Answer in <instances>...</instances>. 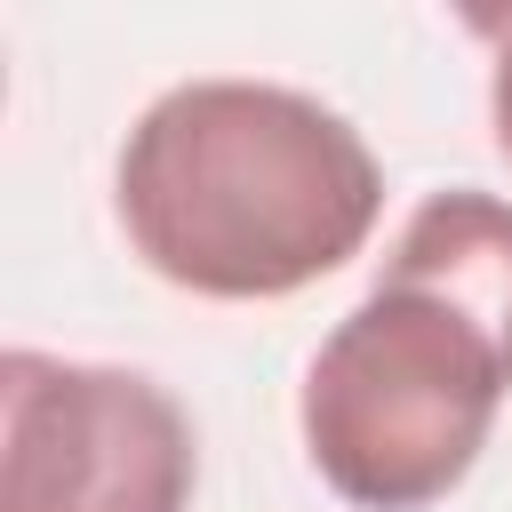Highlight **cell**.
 Segmentation results:
<instances>
[{
    "instance_id": "6da1fadb",
    "label": "cell",
    "mask_w": 512,
    "mask_h": 512,
    "mask_svg": "<svg viewBox=\"0 0 512 512\" xmlns=\"http://www.w3.org/2000/svg\"><path fill=\"white\" fill-rule=\"evenodd\" d=\"M512 392V200L432 192L304 368V456L352 512H424L480 464Z\"/></svg>"
},
{
    "instance_id": "7a4b0ae2",
    "label": "cell",
    "mask_w": 512,
    "mask_h": 512,
    "mask_svg": "<svg viewBox=\"0 0 512 512\" xmlns=\"http://www.w3.org/2000/svg\"><path fill=\"white\" fill-rule=\"evenodd\" d=\"M112 208L144 272L216 304H272L344 272L376 216L368 136L280 80H184L120 144Z\"/></svg>"
},
{
    "instance_id": "3957f363",
    "label": "cell",
    "mask_w": 512,
    "mask_h": 512,
    "mask_svg": "<svg viewBox=\"0 0 512 512\" xmlns=\"http://www.w3.org/2000/svg\"><path fill=\"white\" fill-rule=\"evenodd\" d=\"M192 416L136 368L0 360V512H192Z\"/></svg>"
},
{
    "instance_id": "277c9868",
    "label": "cell",
    "mask_w": 512,
    "mask_h": 512,
    "mask_svg": "<svg viewBox=\"0 0 512 512\" xmlns=\"http://www.w3.org/2000/svg\"><path fill=\"white\" fill-rule=\"evenodd\" d=\"M488 128H496V152L512 160V24H504V48L488 64Z\"/></svg>"
}]
</instances>
